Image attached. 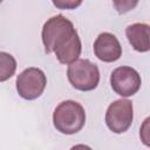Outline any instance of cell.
Returning a JSON list of instances; mask_svg holds the SVG:
<instances>
[{
	"instance_id": "5b68a950",
	"label": "cell",
	"mask_w": 150,
	"mask_h": 150,
	"mask_svg": "<svg viewBox=\"0 0 150 150\" xmlns=\"http://www.w3.org/2000/svg\"><path fill=\"white\" fill-rule=\"evenodd\" d=\"M15 84L19 96L25 100L32 101L41 96L46 88L47 79L41 69L30 67L18 75Z\"/></svg>"
},
{
	"instance_id": "7a4b0ae2",
	"label": "cell",
	"mask_w": 150,
	"mask_h": 150,
	"mask_svg": "<svg viewBox=\"0 0 150 150\" xmlns=\"http://www.w3.org/2000/svg\"><path fill=\"white\" fill-rule=\"evenodd\" d=\"M75 32L76 29L74 28L73 22L66 16L61 14L52 16L45 22L41 32L45 52L47 54L54 53V50L63 45Z\"/></svg>"
},
{
	"instance_id": "4fadbf2b",
	"label": "cell",
	"mask_w": 150,
	"mask_h": 150,
	"mask_svg": "<svg viewBox=\"0 0 150 150\" xmlns=\"http://www.w3.org/2000/svg\"><path fill=\"white\" fill-rule=\"evenodd\" d=\"M1 2H2V0H0V4H1Z\"/></svg>"
},
{
	"instance_id": "8fae6325",
	"label": "cell",
	"mask_w": 150,
	"mask_h": 150,
	"mask_svg": "<svg viewBox=\"0 0 150 150\" xmlns=\"http://www.w3.org/2000/svg\"><path fill=\"white\" fill-rule=\"evenodd\" d=\"M138 1L139 0H112V4L118 14H125L132 11L137 6Z\"/></svg>"
},
{
	"instance_id": "7c38bea8",
	"label": "cell",
	"mask_w": 150,
	"mask_h": 150,
	"mask_svg": "<svg viewBox=\"0 0 150 150\" xmlns=\"http://www.w3.org/2000/svg\"><path fill=\"white\" fill-rule=\"evenodd\" d=\"M53 5L59 9H75L83 0H52Z\"/></svg>"
},
{
	"instance_id": "52a82bcc",
	"label": "cell",
	"mask_w": 150,
	"mask_h": 150,
	"mask_svg": "<svg viewBox=\"0 0 150 150\" xmlns=\"http://www.w3.org/2000/svg\"><path fill=\"white\" fill-rule=\"evenodd\" d=\"M94 54L103 62H115L122 56V47L114 34L104 32L94 42Z\"/></svg>"
},
{
	"instance_id": "8992f818",
	"label": "cell",
	"mask_w": 150,
	"mask_h": 150,
	"mask_svg": "<svg viewBox=\"0 0 150 150\" xmlns=\"http://www.w3.org/2000/svg\"><path fill=\"white\" fill-rule=\"evenodd\" d=\"M141 84L142 80L137 70L128 66L117 67L110 75V86L112 90L122 97L135 95L139 90Z\"/></svg>"
},
{
	"instance_id": "9c48e42d",
	"label": "cell",
	"mask_w": 150,
	"mask_h": 150,
	"mask_svg": "<svg viewBox=\"0 0 150 150\" xmlns=\"http://www.w3.org/2000/svg\"><path fill=\"white\" fill-rule=\"evenodd\" d=\"M81 50H82V43L77 32H75L63 45L57 47L54 50V53L60 63L69 64L79 59V56L81 55Z\"/></svg>"
},
{
	"instance_id": "ba28073f",
	"label": "cell",
	"mask_w": 150,
	"mask_h": 150,
	"mask_svg": "<svg viewBox=\"0 0 150 150\" xmlns=\"http://www.w3.org/2000/svg\"><path fill=\"white\" fill-rule=\"evenodd\" d=\"M149 30H150L149 25L141 23V22H136L127 27L125 35L128 38L129 43L136 52L145 53L150 49Z\"/></svg>"
},
{
	"instance_id": "6da1fadb",
	"label": "cell",
	"mask_w": 150,
	"mask_h": 150,
	"mask_svg": "<svg viewBox=\"0 0 150 150\" xmlns=\"http://www.w3.org/2000/svg\"><path fill=\"white\" fill-rule=\"evenodd\" d=\"M84 108L76 101H63L55 108L53 112V124L61 134L74 135L84 127Z\"/></svg>"
},
{
	"instance_id": "277c9868",
	"label": "cell",
	"mask_w": 150,
	"mask_h": 150,
	"mask_svg": "<svg viewBox=\"0 0 150 150\" xmlns=\"http://www.w3.org/2000/svg\"><path fill=\"white\" fill-rule=\"evenodd\" d=\"M134 120L132 102L127 98L116 100L109 104L105 111V124L115 134L125 132Z\"/></svg>"
},
{
	"instance_id": "30bf717a",
	"label": "cell",
	"mask_w": 150,
	"mask_h": 150,
	"mask_svg": "<svg viewBox=\"0 0 150 150\" xmlns=\"http://www.w3.org/2000/svg\"><path fill=\"white\" fill-rule=\"evenodd\" d=\"M16 70V61L14 56L6 52H0V82L9 80Z\"/></svg>"
},
{
	"instance_id": "3957f363",
	"label": "cell",
	"mask_w": 150,
	"mask_h": 150,
	"mask_svg": "<svg viewBox=\"0 0 150 150\" xmlns=\"http://www.w3.org/2000/svg\"><path fill=\"white\" fill-rule=\"evenodd\" d=\"M67 77L70 84L80 91L94 90L100 82V70L97 66L87 59H77L69 63Z\"/></svg>"
}]
</instances>
